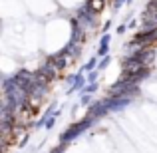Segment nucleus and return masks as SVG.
I'll list each match as a JSON object with an SVG mask.
<instances>
[{"label":"nucleus","mask_w":157,"mask_h":153,"mask_svg":"<svg viewBox=\"0 0 157 153\" xmlns=\"http://www.w3.org/2000/svg\"><path fill=\"white\" fill-rule=\"evenodd\" d=\"M92 125V117H88V119H82V121H78V123H74L70 129H66L64 133H62V137H60V141L62 143H70L74 137H78L80 133H84L88 127Z\"/></svg>","instance_id":"obj_1"},{"label":"nucleus","mask_w":157,"mask_h":153,"mask_svg":"<svg viewBox=\"0 0 157 153\" xmlns=\"http://www.w3.org/2000/svg\"><path fill=\"white\" fill-rule=\"evenodd\" d=\"M94 66H96V58H92V60L88 62V66H86V70H92Z\"/></svg>","instance_id":"obj_3"},{"label":"nucleus","mask_w":157,"mask_h":153,"mask_svg":"<svg viewBox=\"0 0 157 153\" xmlns=\"http://www.w3.org/2000/svg\"><path fill=\"white\" fill-rule=\"evenodd\" d=\"M82 86H84V78L78 76L76 82H74V86H72V90H82Z\"/></svg>","instance_id":"obj_2"}]
</instances>
